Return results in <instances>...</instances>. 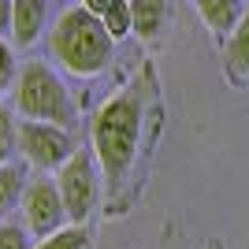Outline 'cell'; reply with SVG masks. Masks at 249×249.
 Listing matches in <instances>:
<instances>
[{"label": "cell", "mask_w": 249, "mask_h": 249, "mask_svg": "<svg viewBox=\"0 0 249 249\" xmlns=\"http://www.w3.org/2000/svg\"><path fill=\"white\" fill-rule=\"evenodd\" d=\"M142 119H145V97L138 89H123L93 115V149L101 156V171L108 186L119 190L134 167L138 138H142Z\"/></svg>", "instance_id": "obj_1"}, {"label": "cell", "mask_w": 249, "mask_h": 249, "mask_svg": "<svg viewBox=\"0 0 249 249\" xmlns=\"http://www.w3.org/2000/svg\"><path fill=\"white\" fill-rule=\"evenodd\" d=\"M49 49L52 56L67 67L71 74L78 78H93L101 74L108 63H112V52H115V37L104 30V22L97 15L78 4V8H67L56 19L49 34Z\"/></svg>", "instance_id": "obj_2"}, {"label": "cell", "mask_w": 249, "mask_h": 249, "mask_svg": "<svg viewBox=\"0 0 249 249\" xmlns=\"http://www.w3.org/2000/svg\"><path fill=\"white\" fill-rule=\"evenodd\" d=\"M15 108L22 119L34 123H52V126H74V101L60 74L45 67L41 60H30L19 67L15 78Z\"/></svg>", "instance_id": "obj_3"}, {"label": "cell", "mask_w": 249, "mask_h": 249, "mask_svg": "<svg viewBox=\"0 0 249 249\" xmlns=\"http://www.w3.org/2000/svg\"><path fill=\"white\" fill-rule=\"evenodd\" d=\"M19 153L26 156V164H34L37 171H60L74 156V142L63 126L22 119L19 123Z\"/></svg>", "instance_id": "obj_4"}, {"label": "cell", "mask_w": 249, "mask_h": 249, "mask_svg": "<svg viewBox=\"0 0 249 249\" xmlns=\"http://www.w3.org/2000/svg\"><path fill=\"white\" fill-rule=\"evenodd\" d=\"M56 186H60V197H63V208L67 216L74 219V227L82 223L97 205V167H93V153L86 149H74V156L60 167L56 175Z\"/></svg>", "instance_id": "obj_5"}, {"label": "cell", "mask_w": 249, "mask_h": 249, "mask_svg": "<svg viewBox=\"0 0 249 249\" xmlns=\"http://www.w3.org/2000/svg\"><path fill=\"white\" fill-rule=\"evenodd\" d=\"M22 212H26V227L41 242L52 238V234H60L63 219H67V208H63L56 178H45V175L34 178L30 186H26V194H22Z\"/></svg>", "instance_id": "obj_6"}, {"label": "cell", "mask_w": 249, "mask_h": 249, "mask_svg": "<svg viewBox=\"0 0 249 249\" xmlns=\"http://www.w3.org/2000/svg\"><path fill=\"white\" fill-rule=\"evenodd\" d=\"M45 19H49V8L45 0H15V11H11V37L19 49L34 45L45 30Z\"/></svg>", "instance_id": "obj_7"}, {"label": "cell", "mask_w": 249, "mask_h": 249, "mask_svg": "<svg viewBox=\"0 0 249 249\" xmlns=\"http://www.w3.org/2000/svg\"><path fill=\"white\" fill-rule=\"evenodd\" d=\"M194 4H197L205 26L219 37H231L246 15V0H194Z\"/></svg>", "instance_id": "obj_8"}, {"label": "cell", "mask_w": 249, "mask_h": 249, "mask_svg": "<svg viewBox=\"0 0 249 249\" xmlns=\"http://www.w3.org/2000/svg\"><path fill=\"white\" fill-rule=\"evenodd\" d=\"M130 15H134V34L142 41H153L167 22V0H130Z\"/></svg>", "instance_id": "obj_9"}, {"label": "cell", "mask_w": 249, "mask_h": 249, "mask_svg": "<svg viewBox=\"0 0 249 249\" xmlns=\"http://www.w3.org/2000/svg\"><path fill=\"white\" fill-rule=\"evenodd\" d=\"M22 194H26L22 167L19 164H4V167H0V219H4L11 208L22 201Z\"/></svg>", "instance_id": "obj_10"}, {"label": "cell", "mask_w": 249, "mask_h": 249, "mask_svg": "<svg viewBox=\"0 0 249 249\" xmlns=\"http://www.w3.org/2000/svg\"><path fill=\"white\" fill-rule=\"evenodd\" d=\"M227 67L234 74H249V8L242 15L238 30L227 37Z\"/></svg>", "instance_id": "obj_11"}, {"label": "cell", "mask_w": 249, "mask_h": 249, "mask_svg": "<svg viewBox=\"0 0 249 249\" xmlns=\"http://www.w3.org/2000/svg\"><path fill=\"white\" fill-rule=\"evenodd\" d=\"M101 22H104V30L112 34L115 41L119 37H126V34L134 30V15H130V0H112V8L101 15Z\"/></svg>", "instance_id": "obj_12"}, {"label": "cell", "mask_w": 249, "mask_h": 249, "mask_svg": "<svg viewBox=\"0 0 249 249\" xmlns=\"http://www.w3.org/2000/svg\"><path fill=\"white\" fill-rule=\"evenodd\" d=\"M15 145H19V123L11 119L8 108H0V167L8 164V156H11Z\"/></svg>", "instance_id": "obj_13"}, {"label": "cell", "mask_w": 249, "mask_h": 249, "mask_svg": "<svg viewBox=\"0 0 249 249\" xmlns=\"http://www.w3.org/2000/svg\"><path fill=\"white\" fill-rule=\"evenodd\" d=\"M86 231L82 227H63L60 234H52V238H45L41 246H34V249H86Z\"/></svg>", "instance_id": "obj_14"}, {"label": "cell", "mask_w": 249, "mask_h": 249, "mask_svg": "<svg viewBox=\"0 0 249 249\" xmlns=\"http://www.w3.org/2000/svg\"><path fill=\"white\" fill-rule=\"evenodd\" d=\"M0 249H34L26 238V227L19 223H0Z\"/></svg>", "instance_id": "obj_15"}, {"label": "cell", "mask_w": 249, "mask_h": 249, "mask_svg": "<svg viewBox=\"0 0 249 249\" xmlns=\"http://www.w3.org/2000/svg\"><path fill=\"white\" fill-rule=\"evenodd\" d=\"M11 78H15V52L8 41H0V82L11 86Z\"/></svg>", "instance_id": "obj_16"}, {"label": "cell", "mask_w": 249, "mask_h": 249, "mask_svg": "<svg viewBox=\"0 0 249 249\" xmlns=\"http://www.w3.org/2000/svg\"><path fill=\"white\" fill-rule=\"evenodd\" d=\"M11 11H15V0H0V34L11 30Z\"/></svg>", "instance_id": "obj_17"}, {"label": "cell", "mask_w": 249, "mask_h": 249, "mask_svg": "<svg viewBox=\"0 0 249 249\" xmlns=\"http://www.w3.org/2000/svg\"><path fill=\"white\" fill-rule=\"evenodd\" d=\"M82 8H86V11H89V15H97V19H101L104 11L112 8V0H82Z\"/></svg>", "instance_id": "obj_18"}, {"label": "cell", "mask_w": 249, "mask_h": 249, "mask_svg": "<svg viewBox=\"0 0 249 249\" xmlns=\"http://www.w3.org/2000/svg\"><path fill=\"white\" fill-rule=\"evenodd\" d=\"M4 89H8V86H4V82H0V97H4Z\"/></svg>", "instance_id": "obj_19"}]
</instances>
